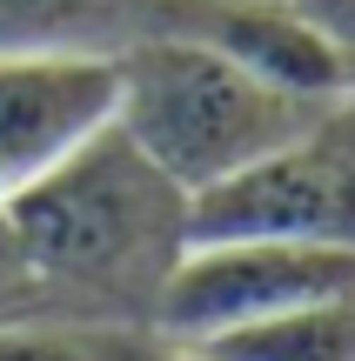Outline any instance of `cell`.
<instances>
[{"label":"cell","mask_w":355,"mask_h":361,"mask_svg":"<svg viewBox=\"0 0 355 361\" xmlns=\"http://www.w3.org/2000/svg\"><path fill=\"white\" fill-rule=\"evenodd\" d=\"M0 207L27 288L20 314L155 335L168 274L188 255L195 201L121 128H101L88 147L13 188Z\"/></svg>","instance_id":"1"},{"label":"cell","mask_w":355,"mask_h":361,"mask_svg":"<svg viewBox=\"0 0 355 361\" xmlns=\"http://www.w3.org/2000/svg\"><path fill=\"white\" fill-rule=\"evenodd\" d=\"M114 67H121L114 128L188 201L268 161L275 147H289L335 107V101H302V94L248 74L241 61L174 34V27L134 40Z\"/></svg>","instance_id":"2"},{"label":"cell","mask_w":355,"mask_h":361,"mask_svg":"<svg viewBox=\"0 0 355 361\" xmlns=\"http://www.w3.org/2000/svg\"><path fill=\"white\" fill-rule=\"evenodd\" d=\"M329 295H355V255L322 241H275V234H235V241H188L174 261L168 295L155 314L161 348H201L228 328L268 322V314L308 308Z\"/></svg>","instance_id":"3"},{"label":"cell","mask_w":355,"mask_h":361,"mask_svg":"<svg viewBox=\"0 0 355 361\" xmlns=\"http://www.w3.org/2000/svg\"><path fill=\"white\" fill-rule=\"evenodd\" d=\"M235 234L322 241L355 255V101H335L289 147L195 194L188 241H235Z\"/></svg>","instance_id":"4"},{"label":"cell","mask_w":355,"mask_h":361,"mask_svg":"<svg viewBox=\"0 0 355 361\" xmlns=\"http://www.w3.org/2000/svg\"><path fill=\"white\" fill-rule=\"evenodd\" d=\"M114 94L101 54H0V201L114 128Z\"/></svg>","instance_id":"5"},{"label":"cell","mask_w":355,"mask_h":361,"mask_svg":"<svg viewBox=\"0 0 355 361\" xmlns=\"http://www.w3.org/2000/svg\"><path fill=\"white\" fill-rule=\"evenodd\" d=\"M168 27L302 101H342L335 54L295 0H168Z\"/></svg>","instance_id":"6"},{"label":"cell","mask_w":355,"mask_h":361,"mask_svg":"<svg viewBox=\"0 0 355 361\" xmlns=\"http://www.w3.org/2000/svg\"><path fill=\"white\" fill-rule=\"evenodd\" d=\"M168 27V0H0V54H101Z\"/></svg>","instance_id":"7"},{"label":"cell","mask_w":355,"mask_h":361,"mask_svg":"<svg viewBox=\"0 0 355 361\" xmlns=\"http://www.w3.org/2000/svg\"><path fill=\"white\" fill-rule=\"evenodd\" d=\"M201 361H355V295H329L188 348Z\"/></svg>","instance_id":"8"},{"label":"cell","mask_w":355,"mask_h":361,"mask_svg":"<svg viewBox=\"0 0 355 361\" xmlns=\"http://www.w3.org/2000/svg\"><path fill=\"white\" fill-rule=\"evenodd\" d=\"M0 361H155V335L47 314H0Z\"/></svg>","instance_id":"9"},{"label":"cell","mask_w":355,"mask_h":361,"mask_svg":"<svg viewBox=\"0 0 355 361\" xmlns=\"http://www.w3.org/2000/svg\"><path fill=\"white\" fill-rule=\"evenodd\" d=\"M295 7L322 27V40L335 54V74H342V101H355V0H295Z\"/></svg>","instance_id":"10"},{"label":"cell","mask_w":355,"mask_h":361,"mask_svg":"<svg viewBox=\"0 0 355 361\" xmlns=\"http://www.w3.org/2000/svg\"><path fill=\"white\" fill-rule=\"evenodd\" d=\"M155 361H201V355H188V348H161V341H155Z\"/></svg>","instance_id":"11"}]
</instances>
